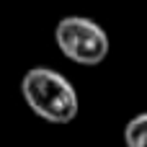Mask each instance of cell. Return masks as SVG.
Returning <instances> with one entry per match:
<instances>
[{
    "label": "cell",
    "mask_w": 147,
    "mask_h": 147,
    "mask_svg": "<svg viewBox=\"0 0 147 147\" xmlns=\"http://www.w3.org/2000/svg\"><path fill=\"white\" fill-rule=\"evenodd\" d=\"M54 41L59 52L83 67H96L109 57V34L101 23L85 16H65L54 28Z\"/></svg>",
    "instance_id": "7a4b0ae2"
},
{
    "label": "cell",
    "mask_w": 147,
    "mask_h": 147,
    "mask_svg": "<svg viewBox=\"0 0 147 147\" xmlns=\"http://www.w3.org/2000/svg\"><path fill=\"white\" fill-rule=\"evenodd\" d=\"M124 145L127 147H147V111L137 114L124 127Z\"/></svg>",
    "instance_id": "3957f363"
},
{
    "label": "cell",
    "mask_w": 147,
    "mask_h": 147,
    "mask_svg": "<svg viewBox=\"0 0 147 147\" xmlns=\"http://www.w3.org/2000/svg\"><path fill=\"white\" fill-rule=\"evenodd\" d=\"M21 96L44 121L70 124L78 116V93L72 83L57 70L31 67L21 80Z\"/></svg>",
    "instance_id": "6da1fadb"
}]
</instances>
